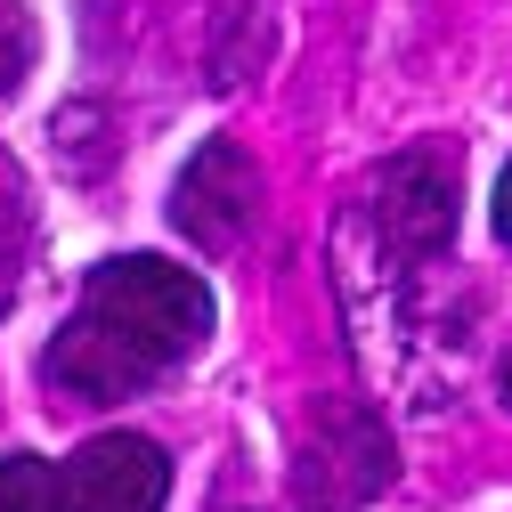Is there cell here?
<instances>
[{"instance_id": "cell-3", "label": "cell", "mask_w": 512, "mask_h": 512, "mask_svg": "<svg viewBox=\"0 0 512 512\" xmlns=\"http://www.w3.org/2000/svg\"><path fill=\"white\" fill-rule=\"evenodd\" d=\"M252 212H261V171H252V155L236 139H204L196 155H187L179 187H171L179 236H196L204 252H228V244H244Z\"/></svg>"}, {"instance_id": "cell-2", "label": "cell", "mask_w": 512, "mask_h": 512, "mask_svg": "<svg viewBox=\"0 0 512 512\" xmlns=\"http://www.w3.org/2000/svg\"><path fill=\"white\" fill-rule=\"evenodd\" d=\"M374 228L399 261H431L456 236V163L439 147H407L399 163L374 171Z\"/></svg>"}, {"instance_id": "cell-8", "label": "cell", "mask_w": 512, "mask_h": 512, "mask_svg": "<svg viewBox=\"0 0 512 512\" xmlns=\"http://www.w3.org/2000/svg\"><path fill=\"white\" fill-rule=\"evenodd\" d=\"M496 391H504V407H512V358H504V382H496Z\"/></svg>"}, {"instance_id": "cell-5", "label": "cell", "mask_w": 512, "mask_h": 512, "mask_svg": "<svg viewBox=\"0 0 512 512\" xmlns=\"http://www.w3.org/2000/svg\"><path fill=\"white\" fill-rule=\"evenodd\" d=\"M0 512H66V480L41 456H0Z\"/></svg>"}, {"instance_id": "cell-6", "label": "cell", "mask_w": 512, "mask_h": 512, "mask_svg": "<svg viewBox=\"0 0 512 512\" xmlns=\"http://www.w3.org/2000/svg\"><path fill=\"white\" fill-rule=\"evenodd\" d=\"M33 57H41V33L25 9H0V98H9L25 74H33Z\"/></svg>"}, {"instance_id": "cell-7", "label": "cell", "mask_w": 512, "mask_h": 512, "mask_svg": "<svg viewBox=\"0 0 512 512\" xmlns=\"http://www.w3.org/2000/svg\"><path fill=\"white\" fill-rule=\"evenodd\" d=\"M496 236L512 244V163H504V179H496Z\"/></svg>"}, {"instance_id": "cell-1", "label": "cell", "mask_w": 512, "mask_h": 512, "mask_svg": "<svg viewBox=\"0 0 512 512\" xmlns=\"http://www.w3.org/2000/svg\"><path fill=\"white\" fill-rule=\"evenodd\" d=\"M204 334H212L204 277H187L179 261H155V252H131V261L90 269L74 317L41 350V382L57 399L114 407L147 382H163Z\"/></svg>"}, {"instance_id": "cell-4", "label": "cell", "mask_w": 512, "mask_h": 512, "mask_svg": "<svg viewBox=\"0 0 512 512\" xmlns=\"http://www.w3.org/2000/svg\"><path fill=\"white\" fill-rule=\"evenodd\" d=\"M57 480H66V512H163L171 496L163 447L139 431H106L74 447V464H57Z\"/></svg>"}]
</instances>
